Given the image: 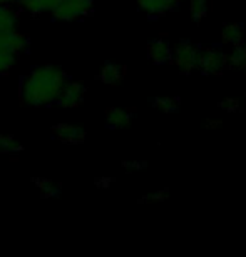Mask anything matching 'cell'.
I'll return each mask as SVG.
<instances>
[{
    "label": "cell",
    "instance_id": "9c48e42d",
    "mask_svg": "<svg viewBox=\"0 0 246 257\" xmlns=\"http://www.w3.org/2000/svg\"><path fill=\"white\" fill-rule=\"evenodd\" d=\"M132 115L131 112H127L126 109L121 107H109L106 110V124L107 127L112 128H127L131 125Z\"/></svg>",
    "mask_w": 246,
    "mask_h": 257
},
{
    "label": "cell",
    "instance_id": "603a6c76",
    "mask_svg": "<svg viewBox=\"0 0 246 257\" xmlns=\"http://www.w3.org/2000/svg\"><path fill=\"white\" fill-rule=\"evenodd\" d=\"M122 167L126 171H139V169L146 167V162H141V161H124L122 162Z\"/></svg>",
    "mask_w": 246,
    "mask_h": 257
},
{
    "label": "cell",
    "instance_id": "6da1fadb",
    "mask_svg": "<svg viewBox=\"0 0 246 257\" xmlns=\"http://www.w3.org/2000/svg\"><path fill=\"white\" fill-rule=\"evenodd\" d=\"M67 80L57 65H39L20 82V100L27 107H47L57 102L60 89Z\"/></svg>",
    "mask_w": 246,
    "mask_h": 257
},
{
    "label": "cell",
    "instance_id": "7a4b0ae2",
    "mask_svg": "<svg viewBox=\"0 0 246 257\" xmlns=\"http://www.w3.org/2000/svg\"><path fill=\"white\" fill-rule=\"evenodd\" d=\"M94 9V0H59L52 15L55 20L74 22L87 17Z\"/></svg>",
    "mask_w": 246,
    "mask_h": 257
},
{
    "label": "cell",
    "instance_id": "d4e9b609",
    "mask_svg": "<svg viewBox=\"0 0 246 257\" xmlns=\"http://www.w3.org/2000/svg\"><path fill=\"white\" fill-rule=\"evenodd\" d=\"M179 2H181V0H166V4L169 5V9H176L178 5H179Z\"/></svg>",
    "mask_w": 246,
    "mask_h": 257
},
{
    "label": "cell",
    "instance_id": "30bf717a",
    "mask_svg": "<svg viewBox=\"0 0 246 257\" xmlns=\"http://www.w3.org/2000/svg\"><path fill=\"white\" fill-rule=\"evenodd\" d=\"M25 12L32 15H40V14H52L59 0H15Z\"/></svg>",
    "mask_w": 246,
    "mask_h": 257
},
{
    "label": "cell",
    "instance_id": "cb8c5ba5",
    "mask_svg": "<svg viewBox=\"0 0 246 257\" xmlns=\"http://www.w3.org/2000/svg\"><path fill=\"white\" fill-rule=\"evenodd\" d=\"M219 124H223L221 120H206V127L208 128H214V127H218Z\"/></svg>",
    "mask_w": 246,
    "mask_h": 257
},
{
    "label": "cell",
    "instance_id": "3957f363",
    "mask_svg": "<svg viewBox=\"0 0 246 257\" xmlns=\"http://www.w3.org/2000/svg\"><path fill=\"white\" fill-rule=\"evenodd\" d=\"M198 70H203L206 74L219 75L228 65V55L216 49H196V59H194Z\"/></svg>",
    "mask_w": 246,
    "mask_h": 257
},
{
    "label": "cell",
    "instance_id": "5bb4252c",
    "mask_svg": "<svg viewBox=\"0 0 246 257\" xmlns=\"http://www.w3.org/2000/svg\"><path fill=\"white\" fill-rule=\"evenodd\" d=\"M137 4H139L141 10H144L149 15H162L168 10H171L166 0H137Z\"/></svg>",
    "mask_w": 246,
    "mask_h": 257
},
{
    "label": "cell",
    "instance_id": "5b68a950",
    "mask_svg": "<svg viewBox=\"0 0 246 257\" xmlns=\"http://www.w3.org/2000/svg\"><path fill=\"white\" fill-rule=\"evenodd\" d=\"M86 97V87L82 82L77 80H65V84L60 89V94L57 97V104L65 109H74L79 107L84 102Z\"/></svg>",
    "mask_w": 246,
    "mask_h": 257
},
{
    "label": "cell",
    "instance_id": "2e32d148",
    "mask_svg": "<svg viewBox=\"0 0 246 257\" xmlns=\"http://www.w3.org/2000/svg\"><path fill=\"white\" fill-rule=\"evenodd\" d=\"M0 152L4 154H19L22 152V144L10 134H0Z\"/></svg>",
    "mask_w": 246,
    "mask_h": 257
},
{
    "label": "cell",
    "instance_id": "8992f818",
    "mask_svg": "<svg viewBox=\"0 0 246 257\" xmlns=\"http://www.w3.org/2000/svg\"><path fill=\"white\" fill-rule=\"evenodd\" d=\"M194 59H196V49H194L191 42H188V40H181L173 55V60H174V64H176V67L183 74H191V72L196 69Z\"/></svg>",
    "mask_w": 246,
    "mask_h": 257
},
{
    "label": "cell",
    "instance_id": "44dd1931",
    "mask_svg": "<svg viewBox=\"0 0 246 257\" xmlns=\"http://www.w3.org/2000/svg\"><path fill=\"white\" fill-rule=\"evenodd\" d=\"M219 107L226 112H236L239 109V100L238 99H224L223 102H219Z\"/></svg>",
    "mask_w": 246,
    "mask_h": 257
},
{
    "label": "cell",
    "instance_id": "7402d4cb",
    "mask_svg": "<svg viewBox=\"0 0 246 257\" xmlns=\"http://www.w3.org/2000/svg\"><path fill=\"white\" fill-rule=\"evenodd\" d=\"M169 195V191L168 189H162L161 192L157 194H152V195H146V197H142V200H146V202H159V200H164Z\"/></svg>",
    "mask_w": 246,
    "mask_h": 257
},
{
    "label": "cell",
    "instance_id": "277c9868",
    "mask_svg": "<svg viewBox=\"0 0 246 257\" xmlns=\"http://www.w3.org/2000/svg\"><path fill=\"white\" fill-rule=\"evenodd\" d=\"M27 49H29V37L24 35L22 32H19L17 29L0 32V54L20 55Z\"/></svg>",
    "mask_w": 246,
    "mask_h": 257
},
{
    "label": "cell",
    "instance_id": "7c38bea8",
    "mask_svg": "<svg viewBox=\"0 0 246 257\" xmlns=\"http://www.w3.org/2000/svg\"><path fill=\"white\" fill-rule=\"evenodd\" d=\"M19 27V12L10 4H0V32Z\"/></svg>",
    "mask_w": 246,
    "mask_h": 257
},
{
    "label": "cell",
    "instance_id": "ac0fdd59",
    "mask_svg": "<svg viewBox=\"0 0 246 257\" xmlns=\"http://www.w3.org/2000/svg\"><path fill=\"white\" fill-rule=\"evenodd\" d=\"M189 10H191V17L199 22L208 15L209 0H189Z\"/></svg>",
    "mask_w": 246,
    "mask_h": 257
},
{
    "label": "cell",
    "instance_id": "ba28073f",
    "mask_svg": "<svg viewBox=\"0 0 246 257\" xmlns=\"http://www.w3.org/2000/svg\"><path fill=\"white\" fill-rule=\"evenodd\" d=\"M147 55L156 65H162L173 59L171 47H169V42L164 37L151 40L149 45H147Z\"/></svg>",
    "mask_w": 246,
    "mask_h": 257
},
{
    "label": "cell",
    "instance_id": "484cf974",
    "mask_svg": "<svg viewBox=\"0 0 246 257\" xmlns=\"http://www.w3.org/2000/svg\"><path fill=\"white\" fill-rule=\"evenodd\" d=\"M15 0H0V4H12Z\"/></svg>",
    "mask_w": 246,
    "mask_h": 257
},
{
    "label": "cell",
    "instance_id": "e0dca14e",
    "mask_svg": "<svg viewBox=\"0 0 246 257\" xmlns=\"http://www.w3.org/2000/svg\"><path fill=\"white\" fill-rule=\"evenodd\" d=\"M228 62L234 69H244L246 67V45H234V50L228 55Z\"/></svg>",
    "mask_w": 246,
    "mask_h": 257
},
{
    "label": "cell",
    "instance_id": "52a82bcc",
    "mask_svg": "<svg viewBox=\"0 0 246 257\" xmlns=\"http://www.w3.org/2000/svg\"><path fill=\"white\" fill-rule=\"evenodd\" d=\"M52 134L57 141L64 144H80L86 139V131L79 125L72 124H59L52 128Z\"/></svg>",
    "mask_w": 246,
    "mask_h": 257
},
{
    "label": "cell",
    "instance_id": "8fae6325",
    "mask_svg": "<svg viewBox=\"0 0 246 257\" xmlns=\"http://www.w3.org/2000/svg\"><path fill=\"white\" fill-rule=\"evenodd\" d=\"M124 75H126V67L124 65L107 62L101 69L99 79L107 85H117L122 79H124Z\"/></svg>",
    "mask_w": 246,
    "mask_h": 257
},
{
    "label": "cell",
    "instance_id": "9a60e30c",
    "mask_svg": "<svg viewBox=\"0 0 246 257\" xmlns=\"http://www.w3.org/2000/svg\"><path fill=\"white\" fill-rule=\"evenodd\" d=\"M35 184H37L42 197L52 199V197H59V195L62 194V187H60L57 182L50 181V179H37Z\"/></svg>",
    "mask_w": 246,
    "mask_h": 257
},
{
    "label": "cell",
    "instance_id": "4316f807",
    "mask_svg": "<svg viewBox=\"0 0 246 257\" xmlns=\"http://www.w3.org/2000/svg\"><path fill=\"white\" fill-rule=\"evenodd\" d=\"M244 74H246V67H244Z\"/></svg>",
    "mask_w": 246,
    "mask_h": 257
},
{
    "label": "cell",
    "instance_id": "4fadbf2b",
    "mask_svg": "<svg viewBox=\"0 0 246 257\" xmlns=\"http://www.w3.org/2000/svg\"><path fill=\"white\" fill-rule=\"evenodd\" d=\"M221 35H223V40L228 44H233V45H239L243 44V37H244V30H243V25L238 24V22H233V24H226L221 30Z\"/></svg>",
    "mask_w": 246,
    "mask_h": 257
},
{
    "label": "cell",
    "instance_id": "ffe728a7",
    "mask_svg": "<svg viewBox=\"0 0 246 257\" xmlns=\"http://www.w3.org/2000/svg\"><path fill=\"white\" fill-rule=\"evenodd\" d=\"M15 60H17V55L12 54H0V75L7 74V72L12 69Z\"/></svg>",
    "mask_w": 246,
    "mask_h": 257
},
{
    "label": "cell",
    "instance_id": "d6986e66",
    "mask_svg": "<svg viewBox=\"0 0 246 257\" xmlns=\"http://www.w3.org/2000/svg\"><path fill=\"white\" fill-rule=\"evenodd\" d=\"M154 107L161 109L164 114H176L179 110V100L171 99V97H161L154 100Z\"/></svg>",
    "mask_w": 246,
    "mask_h": 257
}]
</instances>
